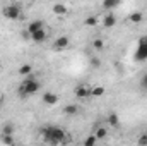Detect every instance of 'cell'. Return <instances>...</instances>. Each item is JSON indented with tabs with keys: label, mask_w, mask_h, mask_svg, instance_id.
Returning a JSON list of instances; mask_svg holds the SVG:
<instances>
[{
	"label": "cell",
	"mask_w": 147,
	"mask_h": 146,
	"mask_svg": "<svg viewBox=\"0 0 147 146\" xmlns=\"http://www.w3.org/2000/svg\"><path fill=\"white\" fill-rule=\"evenodd\" d=\"M51 10H53L55 16H65V14L69 12V7H67L65 3H53Z\"/></svg>",
	"instance_id": "obj_10"
},
{
	"label": "cell",
	"mask_w": 147,
	"mask_h": 146,
	"mask_svg": "<svg viewBox=\"0 0 147 146\" xmlns=\"http://www.w3.org/2000/svg\"><path fill=\"white\" fill-rule=\"evenodd\" d=\"M137 143H139V145H147V132H144V134L137 139Z\"/></svg>",
	"instance_id": "obj_25"
},
{
	"label": "cell",
	"mask_w": 147,
	"mask_h": 146,
	"mask_svg": "<svg viewBox=\"0 0 147 146\" xmlns=\"http://www.w3.org/2000/svg\"><path fill=\"white\" fill-rule=\"evenodd\" d=\"M0 107H2V98H0Z\"/></svg>",
	"instance_id": "obj_27"
},
{
	"label": "cell",
	"mask_w": 147,
	"mask_h": 146,
	"mask_svg": "<svg viewBox=\"0 0 147 146\" xmlns=\"http://www.w3.org/2000/svg\"><path fill=\"white\" fill-rule=\"evenodd\" d=\"M63 113H65V115H77V113H79V108H77V105L69 103V105L63 107Z\"/></svg>",
	"instance_id": "obj_14"
},
{
	"label": "cell",
	"mask_w": 147,
	"mask_h": 146,
	"mask_svg": "<svg viewBox=\"0 0 147 146\" xmlns=\"http://www.w3.org/2000/svg\"><path fill=\"white\" fill-rule=\"evenodd\" d=\"M92 48H94V50H98V52H101V50L105 48V41H103L101 38H96V40L92 41Z\"/></svg>",
	"instance_id": "obj_19"
},
{
	"label": "cell",
	"mask_w": 147,
	"mask_h": 146,
	"mask_svg": "<svg viewBox=\"0 0 147 146\" xmlns=\"http://www.w3.org/2000/svg\"><path fill=\"white\" fill-rule=\"evenodd\" d=\"M39 88H41V84L34 77V74H29V76L24 77V81L21 83V86H19L17 91H19L21 96H31V95H36L38 91H39Z\"/></svg>",
	"instance_id": "obj_2"
},
{
	"label": "cell",
	"mask_w": 147,
	"mask_h": 146,
	"mask_svg": "<svg viewBox=\"0 0 147 146\" xmlns=\"http://www.w3.org/2000/svg\"><path fill=\"white\" fill-rule=\"evenodd\" d=\"M41 28H45V26H43V21H41V19H36V21L29 23V24H28V35L31 36V35H33L34 31L41 29Z\"/></svg>",
	"instance_id": "obj_11"
},
{
	"label": "cell",
	"mask_w": 147,
	"mask_h": 146,
	"mask_svg": "<svg viewBox=\"0 0 147 146\" xmlns=\"http://www.w3.org/2000/svg\"><path fill=\"white\" fill-rule=\"evenodd\" d=\"M96 143H98V138H96V134H94V132L84 139V146H94Z\"/></svg>",
	"instance_id": "obj_18"
},
{
	"label": "cell",
	"mask_w": 147,
	"mask_h": 146,
	"mask_svg": "<svg viewBox=\"0 0 147 146\" xmlns=\"http://www.w3.org/2000/svg\"><path fill=\"white\" fill-rule=\"evenodd\" d=\"M108 122H110V126L116 127V126L120 124V117H118L116 113H110V115H108Z\"/></svg>",
	"instance_id": "obj_20"
},
{
	"label": "cell",
	"mask_w": 147,
	"mask_h": 146,
	"mask_svg": "<svg viewBox=\"0 0 147 146\" xmlns=\"http://www.w3.org/2000/svg\"><path fill=\"white\" fill-rule=\"evenodd\" d=\"M74 93H75V96H77L79 100H86V98L92 96V88H91L89 84H79Z\"/></svg>",
	"instance_id": "obj_5"
},
{
	"label": "cell",
	"mask_w": 147,
	"mask_h": 146,
	"mask_svg": "<svg viewBox=\"0 0 147 146\" xmlns=\"http://www.w3.org/2000/svg\"><path fill=\"white\" fill-rule=\"evenodd\" d=\"M118 3H120V0H103V9L113 10V9L118 7Z\"/></svg>",
	"instance_id": "obj_15"
},
{
	"label": "cell",
	"mask_w": 147,
	"mask_h": 146,
	"mask_svg": "<svg viewBox=\"0 0 147 146\" xmlns=\"http://www.w3.org/2000/svg\"><path fill=\"white\" fill-rule=\"evenodd\" d=\"M140 88L147 91V72L144 74V76H142V79H140Z\"/></svg>",
	"instance_id": "obj_24"
},
{
	"label": "cell",
	"mask_w": 147,
	"mask_h": 146,
	"mask_svg": "<svg viewBox=\"0 0 147 146\" xmlns=\"http://www.w3.org/2000/svg\"><path fill=\"white\" fill-rule=\"evenodd\" d=\"M105 91H106V89H105L103 86H94V88H92V96H103Z\"/></svg>",
	"instance_id": "obj_21"
},
{
	"label": "cell",
	"mask_w": 147,
	"mask_h": 146,
	"mask_svg": "<svg viewBox=\"0 0 147 146\" xmlns=\"http://www.w3.org/2000/svg\"><path fill=\"white\" fill-rule=\"evenodd\" d=\"M91 62H92V67H98V65H99V60H98V59H92Z\"/></svg>",
	"instance_id": "obj_26"
},
{
	"label": "cell",
	"mask_w": 147,
	"mask_h": 146,
	"mask_svg": "<svg viewBox=\"0 0 147 146\" xmlns=\"http://www.w3.org/2000/svg\"><path fill=\"white\" fill-rule=\"evenodd\" d=\"M29 74H33V65H31V64H22V65L19 67V76L26 77V76H29Z\"/></svg>",
	"instance_id": "obj_13"
},
{
	"label": "cell",
	"mask_w": 147,
	"mask_h": 146,
	"mask_svg": "<svg viewBox=\"0 0 147 146\" xmlns=\"http://www.w3.org/2000/svg\"><path fill=\"white\" fill-rule=\"evenodd\" d=\"M41 136H43V141L50 143V145H67V143H70V138H67V132L62 127H57V126L43 127Z\"/></svg>",
	"instance_id": "obj_1"
},
{
	"label": "cell",
	"mask_w": 147,
	"mask_h": 146,
	"mask_svg": "<svg viewBox=\"0 0 147 146\" xmlns=\"http://www.w3.org/2000/svg\"><path fill=\"white\" fill-rule=\"evenodd\" d=\"M2 16H3L5 19L17 21V19L21 17V9H19L17 5H7V7H3V10H2Z\"/></svg>",
	"instance_id": "obj_4"
},
{
	"label": "cell",
	"mask_w": 147,
	"mask_h": 146,
	"mask_svg": "<svg viewBox=\"0 0 147 146\" xmlns=\"http://www.w3.org/2000/svg\"><path fill=\"white\" fill-rule=\"evenodd\" d=\"M94 134H96V138L98 139H105L106 136H108V131H106V127H96V131H94Z\"/></svg>",
	"instance_id": "obj_17"
},
{
	"label": "cell",
	"mask_w": 147,
	"mask_h": 146,
	"mask_svg": "<svg viewBox=\"0 0 147 146\" xmlns=\"http://www.w3.org/2000/svg\"><path fill=\"white\" fill-rule=\"evenodd\" d=\"M69 45H70L69 36H58L57 40H55V43H53V48H55V50H58V52H62V50H65Z\"/></svg>",
	"instance_id": "obj_6"
},
{
	"label": "cell",
	"mask_w": 147,
	"mask_h": 146,
	"mask_svg": "<svg viewBox=\"0 0 147 146\" xmlns=\"http://www.w3.org/2000/svg\"><path fill=\"white\" fill-rule=\"evenodd\" d=\"M46 36H48V33H46V29H45V28L38 29V31H34V33L31 35L33 41H36V43H43V41L46 40Z\"/></svg>",
	"instance_id": "obj_9"
},
{
	"label": "cell",
	"mask_w": 147,
	"mask_h": 146,
	"mask_svg": "<svg viewBox=\"0 0 147 146\" xmlns=\"http://www.w3.org/2000/svg\"><path fill=\"white\" fill-rule=\"evenodd\" d=\"M0 69H2V65H0Z\"/></svg>",
	"instance_id": "obj_28"
},
{
	"label": "cell",
	"mask_w": 147,
	"mask_h": 146,
	"mask_svg": "<svg viewBox=\"0 0 147 146\" xmlns=\"http://www.w3.org/2000/svg\"><path fill=\"white\" fill-rule=\"evenodd\" d=\"M98 23H99V21H98L96 16H89V17L84 19V24H86L87 28H94V26H98Z\"/></svg>",
	"instance_id": "obj_16"
},
{
	"label": "cell",
	"mask_w": 147,
	"mask_h": 146,
	"mask_svg": "<svg viewBox=\"0 0 147 146\" xmlns=\"http://www.w3.org/2000/svg\"><path fill=\"white\" fill-rule=\"evenodd\" d=\"M2 143H5V145H14L12 134H2Z\"/></svg>",
	"instance_id": "obj_23"
},
{
	"label": "cell",
	"mask_w": 147,
	"mask_h": 146,
	"mask_svg": "<svg viewBox=\"0 0 147 146\" xmlns=\"http://www.w3.org/2000/svg\"><path fill=\"white\" fill-rule=\"evenodd\" d=\"M115 24H116V16H115V12H108L105 17H103V26L106 28V29H110V28H115Z\"/></svg>",
	"instance_id": "obj_8"
},
{
	"label": "cell",
	"mask_w": 147,
	"mask_h": 146,
	"mask_svg": "<svg viewBox=\"0 0 147 146\" xmlns=\"http://www.w3.org/2000/svg\"><path fill=\"white\" fill-rule=\"evenodd\" d=\"M58 95H55V93H51V91H46L45 95H43V102L48 105V107H55L57 103H58Z\"/></svg>",
	"instance_id": "obj_7"
},
{
	"label": "cell",
	"mask_w": 147,
	"mask_h": 146,
	"mask_svg": "<svg viewBox=\"0 0 147 146\" xmlns=\"http://www.w3.org/2000/svg\"><path fill=\"white\" fill-rule=\"evenodd\" d=\"M2 134H14V126H12V124H3Z\"/></svg>",
	"instance_id": "obj_22"
},
{
	"label": "cell",
	"mask_w": 147,
	"mask_h": 146,
	"mask_svg": "<svg viewBox=\"0 0 147 146\" xmlns=\"http://www.w3.org/2000/svg\"><path fill=\"white\" fill-rule=\"evenodd\" d=\"M134 60L135 62H144V60H147V35L139 40V45H137Z\"/></svg>",
	"instance_id": "obj_3"
},
{
	"label": "cell",
	"mask_w": 147,
	"mask_h": 146,
	"mask_svg": "<svg viewBox=\"0 0 147 146\" xmlns=\"http://www.w3.org/2000/svg\"><path fill=\"white\" fill-rule=\"evenodd\" d=\"M128 21H130L132 24H140V23L144 21V14H142V12H132V14L128 16Z\"/></svg>",
	"instance_id": "obj_12"
}]
</instances>
